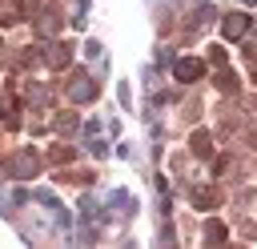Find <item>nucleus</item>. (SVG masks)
I'll return each instance as SVG.
<instances>
[{"label": "nucleus", "mask_w": 257, "mask_h": 249, "mask_svg": "<svg viewBox=\"0 0 257 249\" xmlns=\"http://www.w3.org/2000/svg\"><path fill=\"white\" fill-rule=\"evenodd\" d=\"M108 205H120V209H137V201H128V193H108Z\"/></svg>", "instance_id": "39448f33"}, {"label": "nucleus", "mask_w": 257, "mask_h": 249, "mask_svg": "<svg viewBox=\"0 0 257 249\" xmlns=\"http://www.w3.org/2000/svg\"><path fill=\"white\" fill-rule=\"evenodd\" d=\"M201 72H205V64H201V60H193V56H181V60L173 64V76H177L181 84H193Z\"/></svg>", "instance_id": "f03ea898"}, {"label": "nucleus", "mask_w": 257, "mask_h": 249, "mask_svg": "<svg viewBox=\"0 0 257 249\" xmlns=\"http://www.w3.org/2000/svg\"><path fill=\"white\" fill-rule=\"evenodd\" d=\"M32 169H36V157H28V153H24V157H16V161H12V173H16V177H28V173H32Z\"/></svg>", "instance_id": "20e7f679"}, {"label": "nucleus", "mask_w": 257, "mask_h": 249, "mask_svg": "<svg viewBox=\"0 0 257 249\" xmlns=\"http://www.w3.org/2000/svg\"><path fill=\"white\" fill-rule=\"evenodd\" d=\"M72 100H92V80L88 76H76L72 80Z\"/></svg>", "instance_id": "7ed1b4c3"}, {"label": "nucleus", "mask_w": 257, "mask_h": 249, "mask_svg": "<svg viewBox=\"0 0 257 249\" xmlns=\"http://www.w3.org/2000/svg\"><path fill=\"white\" fill-rule=\"evenodd\" d=\"M221 32H225V40H241V36L249 32V16H245V12H229V16L221 20Z\"/></svg>", "instance_id": "f257e3e1"}]
</instances>
